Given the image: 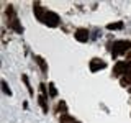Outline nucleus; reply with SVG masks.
<instances>
[{"instance_id":"obj_6","label":"nucleus","mask_w":131,"mask_h":123,"mask_svg":"<svg viewBox=\"0 0 131 123\" xmlns=\"http://www.w3.org/2000/svg\"><path fill=\"white\" fill-rule=\"evenodd\" d=\"M123 28V23L121 22H116V23H110L106 25V30H121Z\"/></svg>"},{"instance_id":"obj_8","label":"nucleus","mask_w":131,"mask_h":123,"mask_svg":"<svg viewBox=\"0 0 131 123\" xmlns=\"http://www.w3.org/2000/svg\"><path fill=\"white\" fill-rule=\"evenodd\" d=\"M48 89H49V95H51V97H56L57 95V90H56V87H54V84H52V82L48 85Z\"/></svg>"},{"instance_id":"obj_2","label":"nucleus","mask_w":131,"mask_h":123,"mask_svg":"<svg viewBox=\"0 0 131 123\" xmlns=\"http://www.w3.org/2000/svg\"><path fill=\"white\" fill-rule=\"evenodd\" d=\"M128 49H131V41H126V39H121V41H116L113 44V56H118V54H125Z\"/></svg>"},{"instance_id":"obj_7","label":"nucleus","mask_w":131,"mask_h":123,"mask_svg":"<svg viewBox=\"0 0 131 123\" xmlns=\"http://www.w3.org/2000/svg\"><path fill=\"white\" fill-rule=\"evenodd\" d=\"M38 104L41 105V108H43L44 112H48V105H46V97H39V98H38Z\"/></svg>"},{"instance_id":"obj_4","label":"nucleus","mask_w":131,"mask_h":123,"mask_svg":"<svg viewBox=\"0 0 131 123\" xmlns=\"http://www.w3.org/2000/svg\"><path fill=\"white\" fill-rule=\"evenodd\" d=\"M103 67H106V64L102 59H98V57L90 61V71L92 72H97V71H100V69H103Z\"/></svg>"},{"instance_id":"obj_11","label":"nucleus","mask_w":131,"mask_h":123,"mask_svg":"<svg viewBox=\"0 0 131 123\" xmlns=\"http://www.w3.org/2000/svg\"><path fill=\"white\" fill-rule=\"evenodd\" d=\"M38 63H39V66H41V69H43V71L46 72V71H48V66H46V63H44L43 57H38Z\"/></svg>"},{"instance_id":"obj_3","label":"nucleus","mask_w":131,"mask_h":123,"mask_svg":"<svg viewBox=\"0 0 131 123\" xmlns=\"http://www.w3.org/2000/svg\"><path fill=\"white\" fill-rule=\"evenodd\" d=\"M128 69H129V63H125V61H120V63H116V66H115V74H118V76H120V74H128Z\"/></svg>"},{"instance_id":"obj_9","label":"nucleus","mask_w":131,"mask_h":123,"mask_svg":"<svg viewBox=\"0 0 131 123\" xmlns=\"http://www.w3.org/2000/svg\"><path fill=\"white\" fill-rule=\"evenodd\" d=\"M12 28H15V30L18 31V33H23V28H21V25H20V22H16V20H15L13 23H12Z\"/></svg>"},{"instance_id":"obj_13","label":"nucleus","mask_w":131,"mask_h":123,"mask_svg":"<svg viewBox=\"0 0 131 123\" xmlns=\"http://www.w3.org/2000/svg\"><path fill=\"white\" fill-rule=\"evenodd\" d=\"M59 110H61V112H66V110H67V105H66L64 102H61V104H59Z\"/></svg>"},{"instance_id":"obj_14","label":"nucleus","mask_w":131,"mask_h":123,"mask_svg":"<svg viewBox=\"0 0 131 123\" xmlns=\"http://www.w3.org/2000/svg\"><path fill=\"white\" fill-rule=\"evenodd\" d=\"M39 89H41V92H43V95L46 97V85H44V84H41V85H39Z\"/></svg>"},{"instance_id":"obj_1","label":"nucleus","mask_w":131,"mask_h":123,"mask_svg":"<svg viewBox=\"0 0 131 123\" xmlns=\"http://www.w3.org/2000/svg\"><path fill=\"white\" fill-rule=\"evenodd\" d=\"M41 22H43V23H46L48 26H52V28H54V26H57V25H59L61 20H59V16H57V15L54 13V12H49V10H46V12H44V15L41 16Z\"/></svg>"},{"instance_id":"obj_5","label":"nucleus","mask_w":131,"mask_h":123,"mask_svg":"<svg viewBox=\"0 0 131 123\" xmlns=\"http://www.w3.org/2000/svg\"><path fill=\"white\" fill-rule=\"evenodd\" d=\"M75 39L77 41H82V43H87V41H89V30H85V28L77 30L75 31Z\"/></svg>"},{"instance_id":"obj_12","label":"nucleus","mask_w":131,"mask_h":123,"mask_svg":"<svg viewBox=\"0 0 131 123\" xmlns=\"http://www.w3.org/2000/svg\"><path fill=\"white\" fill-rule=\"evenodd\" d=\"M23 82L26 84V87H28V90H30V94H33V89H31V85H30V80H28V77H26V76H23Z\"/></svg>"},{"instance_id":"obj_10","label":"nucleus","mask_w":131,"mask_h":123,"mask_svg":"<svg viewBox=\"0 0 131 123\" xmlns=\"http://www.w3.org/2000/svg\"><path fill=\"white\" fill-rule=\"evenodd\" d=\"M2 87H3V92H5L7 95H12V90L8 89V84H7L5 80H2Z\"/></svg>"}]
</instances>
